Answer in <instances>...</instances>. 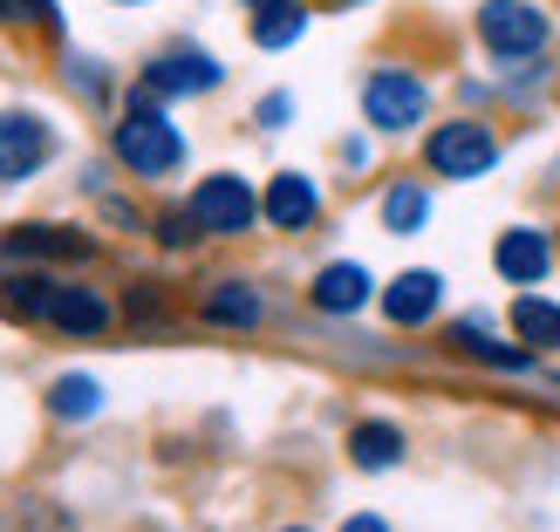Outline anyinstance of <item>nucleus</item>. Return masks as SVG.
Masks as SVG:
<instances>
[{
	"mask_svg": "<svg viewBox=\"0 0 560 532\" xmlns=\"http://www.w3.org/2000/svg\"><path fill=\"white\" fill-rule=\"evenodd\" d=\"M117 157L130 164V178H172L178 164H185V137L158 117V109L137 103L130 117L117 123Z\"/></svg>",
	"mask_w": 560,
	"mask_h": 532,
	"instance_id": "f257e3e1",
	"label": "nucleus"
},
{
	"mask_svg": "<svg viewBox=\"0 0 560 532\" xmlns=\"http://www.w3.org/2000/svg\"><path fill=\"white\" fill-rule=\"evenodd\" d=\"M553 35V21L540 0H486L479 8V42L499 55V62H520V55H540Z\"/></svg>",
	"mask_w": 560,
	"mask_h": 532,
	"instance_id": "f03ea898",
	"label": "nucleus"
},
{
	"mask_svg": "<svg viewBox=\"0 0 560 532\" xmlns=\"http://www.w3.org/2000/svg\"><path fill=\"white\" fill-rule=\"evenodd\" d=\"M424 157H431L438 178H486L499 164V137L486 123H444V130H431Z\"/></svg>",
	"mask_w": 560,
	"mask_h": 532,
	"instance_id": "7ed1b4c3",
	"label": "nucleus"
},
{
	"mask_svg": "<svg viewBox=\"0 0 560 532\" xmlns=\"http://www.w3.org/2000/svg\"><path fill=\"white\" fill-rule=\"evenodd\" d=\"M254 212H260L254 185L233 178V172H219V178H206L199 191H191V218H199V233H246Z\"/></svg>",
	"mask_w": 560,
	"mask_h": 532,
	"instance_id": "20e7f679",
	"label": "nucleus"
},
{
	"mask_svg": "<svg viewBox=\"0 0 560 532\" xmlns=\"http://www.w3.org/2000/svg\"><path fill=\"white\" fill-rule=\"evenodd\" d=\"M362 109H370L376 130H410L417 117H424V82H417L410 69H376L370 90H362Z\"/></svg>",
	"mask_w": 560,
	"mask_h": 532,
	"instance_id": "39448f33",
	"label": "nucleus"
},
{
	"mask_svg": "<svg viewBox=\"0 0 560 532\" xmlns=\"http://www.w3.org/2000/svg\"><path fill=\"white\" fill-rule=\"evenodd\" d=\"M48 123L42 117H27V109H8L0 117V185H14V178H35L42 172V157H48Z\"/></svg>",
	"mask_w": 560,
	"mask_h": 532,
	"instance_id": "423d86ee",
	"label": "nucleus"
},
{
	"mask_svg": "<svg viewBox=\"0 0 560 532\" xmlns=\"http://www.w3.org/2000/svg\"><path fill=\"white\" fill-rule=\"evenodd\" d=\"M219 82V62L199 48H172L158 55V62L144 69V82H137V96H191V90H212Z\"/></svg>",
	"mask_w": 560,
	"mask_h": 532,
	"instance_id": "0eeeda50",
	"label": "nucleus"
},
{
	"mask_svg": "<svg viewBox=\"0 0 560 532\" xmlns=\"http://www.w3.org/2000/svg\"><path fill=\"white\" fill-rule=\"evenodd\" d=\"M492 267L506 273L513 287H540V280H547V267H553V246H547V233H534V226H513L506 239H499Z\"/></svg>",
	"mask_w": 560,
	"mask_h": 532,
	"instance_id": "6e6552de",
	"label": "nucleus"
},
{
	"mask_svg": "<svg viewBox=\"0 0 560 532\" xmlns=\"http://www.w3.org/2000/svg\"><path fill=\"white\" fill-rule=\"evenodd\" d=\"M280 233H301V226H315V212H322V191H315V178H301V172H280L273 185H267V205H260Z\"/></svg>",
	"mask_w": 560,
	"mask_h": 532,
	"instance_id": "1a4fd4ad",
	"label": "nucleus"
},
{
	"mask_svg": "<svg viewBox=\"0 0 560 532\" xmlns=\"http://www.w3.org/2000/svg\"><path fill=\"white\" fill-rule=\"evenodd\" d=\"M370 300V273H362L355 260H335L315 273V307L322 315H355V307Z\"/></svg>",
	"mask_w": 560,
	"mask_h": 532,
	"instance_id": "9d476101",
	"label": "nucleus"
},
{
	"mask_svg": "<svg viewBox=\"0 0 560 532\" xmlns=\"http://www.w3.org/2000/svg\"><path fill=\"white\" fill-rule=\"evenodd\" d=\"M48 321L62 328V334H103V328H109V307H103V294H90V287H55V294H48Z\"/></svg>",
	"mask_w": 560,
	"mask_h": 532,
	"instance_id": "9b49d317",
	"label": "nucleus"
},
{
	"mask_svg": "<svg viewBox=\"0 0 560 532\" xmlns=\"http://www.w3.org/2000/svg\"><path fill=\"white\" fill-rule=\"evenodd\" d=\"M383 315L397 321V328H417V321H431V315H438V273H404L397 287L383 294Z\"/></svg>",
	"mask_w": 560,
	"mask_h": 532,
	"instance_id": "f8f14e48",
	"label": "nucleus"
},
{
	"mask_svg": "<svg viewBox=\"0 0 560 532\" xmlns=\"http://www.w3.org/2000/svg\"><path fill=\"white\" fill-rule=\"evenodd\" d=\"M8 253H35V260H82L90 239L82 233H62V226H21L8 233Z\"/></svg>",
	"mask_w": 560,
	"mask_h": 532,
	"instance_id": "ddd939ff",
	"label": "nucleus"
},
{
	"mask_svg": "<svg viewBox=\"0 0 560 532\" xmlns=\"http://www.w3.org/2000/svg\"><path fill=\"white\" fill-rule=\"evenodd\" d=\"M349 458L362 464V471H389L404 458V430L397 424H355L349 430Z\"/></svg>",
	"mask_w": 560,
	"mask_h": 532,
	"instance_id": "4468645a",
	"label": "nucleus"
},
{
	"mask_svg": "<svg viewBox=\"0 0 560 532\" xmlns=\"http://www.w3.org/2000/svg\"><path fill=\"white\" fill-rule=\"evenodd\" d=\"M513 334L526 348H560V307L540 300V294H520L513 300Z\"/></svg>",
	"mask_w": 560,
	"mask_h": 532,
	"instance_id": "2eb2a0df",
	"label": "nucleus"
},
{
	"mask_svg": "<svg viewBox=\"0 0 560 532\" xmlns=\"http://www.w3.org/2000/svg\"><path fill=\"white\" fill-rule=\"evenodd\" d=\"M206 321H219V328H254L260 321V294L246 287V280H219V287L206 294Z\"/></svg>",
	"mask_w": 560,
	"mask_h": 532,
	"instance_id": "dca6fc26",
	"label": "nucleus"
},
{
	"mask_svg": "<svg viewBox=\"0 0 560 532\" xmlns=\"http://www.w3.org/2000/svg\"><path fill=\"white\" fill-rule=\"evenodd\" d=\"M307 35V8L301 0H273V8H254V42L260 48H288Z\"/></svg>",
	"mask_w": 560,
	"mask_h": 532,
	"instance_id": "f3484780",
	"label": "nucleus"
},
{
	"mask_svg": "<svg viewBox=\"0 0 560 532\" xmlns=\"http://www.w3.org/2000/svg\"><path fill=\"white\" fill-rule=\"evenodd\" d=\"M48 410L62 416V424H82V416H96V410H103V389H96L90 376H62V382L48 389Z\"/></svg>",
	"mask_w": 560,
	"mask_h": 532,
	"instance_id": "a211bd4d",
	"label": "nucleus"
},
{
	"mask_svg": "<svg viewBox=\"0 0 560 532\" xmlns=\"http://www.w3.org/2000/svg\"><path fill=\"white\" fill-rule=\"evenodd\" d=\"M424 218H431L424 185H389V199H383V226H389V233H417Z\"/></svg>",
	"mask_w": 560,
	"mask_h": 532,
	"instance_id": "6ab92c4d",
	"label": "nucleus"
},
{
	"mask_svg": "<svg viewBox=\"0 0 560 532\" xmlns=\"http://www.w3.org/2000/svg\"><path fill=\"white\" fill-rule=\"evenodd\" d=\"M452 342H458L465 355L492 362V369H526V348H499V342H492V334H486L479 321H458V328H452Z\"/></svg>",
	"mask_w": 560,
	"mask_h": 532,
	"instance_id": "aec40b11",
	"label": "nucleus"
},
{
	"mask_svg": "<svg viewBox=\"0 0 560 532\" xmlns=\"http://www.w3.org/2000/svg\"><path fill=\"white\" fill-rule=\"evenodd\" d=\"M48 294H55L48 280H27V273H21V280H8V294H0V300H8L14 315H35V321H48Z\"/></svg>",
	"mask_w": 560,
	"mask_h": 532,
	"instance_id": "412c9836",
	"label": "nucleus"
},
{
	"mask_svg": "<svg viewBox=\"0 0 560 532\" xmlns=\"http://www.w3.org/2000/svg\"><path fill=\"white\" fill-rule=\"evenodd\" d=\"M0 21H42V27H55L62 14H55V0H0Z\"/></svg>",
	"mask_w": 560,
	"mask_h": 532,
	"instance_id": "4be33fe9",
	"label": "nucleus"
},
{
	"mask_svg": "<svg viewBox=\"0 0 560 532\" xmlns=\"http://www.w3.org/2000/svg\"><path fill=\"white\" fill-rule=\"evenodd\" d=\"M191 226H199L191 212H172V218H164V239H172V246H185V239H191Z\"/></svg>",
	"mask_w": 560,
	"mask_h": 532,
	"instance_id": "5701e85b",
	"label": "nucleus"
},
{
	"mask_svg": "<svg viewBox=\"0 0 560 532\" xmlns=\"http://www.w3.org/2000/svg\"><path fill=\"white\" fill-rule=\"evenodd\" d=\"M288 109H294L288 96H267V103H260V123H267V130H280V123H288Z\"/></svg>",
	"mask_w": 560,
	"mask_h": 532,
	"instance_id": "b1692460",
	"label": "nucleus"
},
{
	"mask_svg": "<svg viewBox=\"0 0 560 532\" xmlns=\"http://www.w3.org/2000/svg\"><path fill=\"white\" fill-rule=\"evenodd\" d=\"M342 532H389V525H383V519H349Z\"/></svg>",
	"mask_w": 560,
	"mask_h": 532,
	"instance_id": "393cba45",
	"label": "nucleus"
},
{
	"mask_svg": "<svg viewBox=\"0 0 560 532\" xmlns=\"http://www.w3.org/2000/svg\"><path fill=\"white\" fill-rule=\"evenodd\" d=\"M246 8H273V0H246Z\"/></svg>",
	"mask_w": 560,
	"mask_h": 532,
	"instance_id": "a878e982",
	"label": "nucleus"
},
{
	"mask_svg": "<svg viewBox=\"0 0 560 532\" xmlns=\"http://www.w3.org/2000/svg\"><path fill=\"white\" fill-rule=\"evenodd\" d=\"M117 8H137V0H117Z\"/></svg>",
	"mask_w": 560,
	"mask_h": 532,
	"instance_id": "bb28decb",
	"label": "nucleus"
},
{
	"mask_svg": "<svg viewBox=\"0 0 560 532\" xmlns=\"http://www.w3.org/2000/svg\"><path fill=\"white\" fill-rule=\"evenodd\" d=\"M288 532H307V525H288Z\"/></svg>",
	"mask_w": 560,
	"mask_h": 532,
	"instance_id": "cd10ccee",
	"label": "nucleus"
}]
</instances>
